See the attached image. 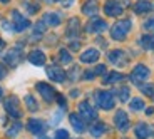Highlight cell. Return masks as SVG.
I'll list each match as a JSON object with an SVG mask.
<instances>
[{
	"instance_id": "6da1fadb",
	"label": "cell",
	"mask_w": 154,
	"mask_h": 139,
	"mask_svg": "<svg viewBox=\"0 0 154 139\" xmlns=\"http://www.w3.org/2000/svg\"><path fill=\"white\" fill-rule=\"evenodd\" d=\"M131 25H132V22L129 19L114 23L112 29H111V37L114 40H124L126 39V35L129 34V30H131Z\"/></svg>"
},
{
	"instance_id": "7a4b0ae2",
	"label": "cell",
	"mask_w": 154,
	"mask_h": 139,
	"mask_svg": "<svg viewBox=\"0 0 154 139\" xmlns=\"http://www.w3.org/2000/svg\"><path fill=\"white\" fill-rule=\"evenodd\" d=\"M96 104H97V107L104 109V111L112 109L116 104L114 94L109 92V91H97L96 92Z\"/></svg>"
},
{
	"instance_id": "3957f363",
	"label": "cell",
	"mask_w": 154,
	"mask_h": 139,
	"mask_svg": "<svg viewBox=\"0 0 154 139\" xmlns=\"http://www.w3.org/2000/svg\"><path fill=\"white\" fill-rule=\"evenodd\" d=\"M4 107H5L8 116L14 117V119H20V117H22V111H20V107H19V99H17L15 96H10V97L5 99Z\"/></svg>"
},
{
	"instance_id": "277c9868",
	"label": "cell",
	"mask_w": 154,
	"mask_h": 139,
	"mask_svg": "<svg viewBox=\"0 0 154 139\" xmlns=\"http://www.w3.org/2000/svg\"><path fill=\"white\" fill-rule=\"evenodd\" d=\"M12 22H14V32H23L30 27L27 17H23L19 10H12Z\"/></svg>"
},
{
	"instance_id": "5b68a950",
	"label": "cell",
	"mask_w": 154,
	"mask_h": 139,
	"mask_svg": "<svg viewBox=\"0 0 154 139\" xmlns=\"http://www.w3.org/2000/svg\"><path fill=\"white\" fill-rule=\"evenodd\" d=\"M147 77H149V69H147L144 64H137L131 72V81L134 82V84H141V82H144Z\"/></svg>"
},
{
	"instance_id": "8992f818",
	"label": "cell",
	"mask_w": 154,
	"mask_h": 139,
	"mask_svg": "<svg viewBox=\"0 0 154 139\" xmlns=\"http://www.w3.org/2000/svg\"><path fill=\"white\" fill-rule=\"evenodd\" d=\"M35 89L38 91V94L44 97V100L45 102H52V100L57 97V92L54 91V87L49 84H45V82H38L37 85H35Z\"/></svg>"
},
{
	"instance_id": "52a82bcc",
	"label": "cell",
	"mask_w": 154,
	"mask_h": 139,
	"mask_svg": "<svg viewBox=\"0 0 154 139\" xmlns=\"http://www.w3.org/2000/svg\"><path fill=\"white\" fill-rule=\"evenodd\" d=\"M79 116H81L84 121H94L97 117V112L87 100H84V102L79 104Z\"/></svg>"
},
{
	"instance_id": "ba28073f",
	"label": "cell",
	"mask_w": 154,
	"mask_h": 139,
	"mask_svg": "<svg viewBox=\"0 0 154 139\" xmlns=\"http://www.w3.org/2000/svg\"><path fill=\"white\" fill-rule=\"evenodd\" d=\"M114 124H116V128L119 129L121 132H126L127 129H129V117H127L126 111L119 109V111L116 112V116H114Z\"/></svg>"
},
{
	"instance_id": "9c48e42d",
	"label": "cell",
	"mask_w": 154,
	"mask_h": 139,
	"mask_svg": "<svg viewBox=\"0 0 154 139\" xmlns=\"http://www.w3.org/2000/svg\"><path fill=\"white\" fill-rule=\"evenodd\" d=\"M45 129H47V126L40 119H29L27 131L30 132V134H34V136H44Z\"/></svg>"
},
{
	"instance_id": "30bf717a",
	"label": "cell",
	"mask_w": 154,
	"mask_h": 139,
	"mask_svg": "<svg viewBox=\"0 0 154 139\" xmlns=\"http://www.w3.org/2000/svg\"><path fill=\"white\" fill-rule=\"evenodd\" d=\"M106 29H107L106 20L99 19V17H94V19L87 23V29H85V30H87L89 34H100V32H104Z\"/></svg>"
},
{
	"instance_id": "8fae6325",
	"label": "cell",
	"mask_w": 154,
	"mask_h": 139,
	"mask_svg": "<svg viewBox=\"0 0 154 139\" xmlns=\"http://www.w3.org/2000/svg\"><path fill=\"white\" fill-rule=\"evenodd\" d=\"M47 76H49L50 81H54V82H64L67 77V74L64 72V69H62V67H57V66L47 67Z\"/></svg>"
},
{
	"instance_id": "7c38bea8",
	"label": "cell",
	"mask_w": 154,
	"mask_h": 139,
	"mask_svg": "<svg viewBox=\"0 0 154 139\" xmlns=\"http://www.w3.org/2000/svg\"><path fill=\"white\" fill-rule=\"evenodd\" d=\"M4 60H5V64H8L10 67H15L17 64L22 60V52H20V49L19 47L10 49L7 54H4Z\"/></svg>"
},
{
	"instance_id": "4fadbf2b",
	"label": "cell",
	"mask_w": 154,
	"mask_h": 139,
	"mask_svg": "<svg viewBox=\"0 0 154 139\" xmlns=\"http://www.w3.org/2000/svg\"><path fill=\"white\" fill-rule=\"evenodd\" d=\"M122 5L117 2V0H107L104 4V12L107 14L109 17H117V15H121L122 14Z\"/></svg>"
},
{
	"instance_id": "5bb4252c",
	"label": "cell",
	"mask_w": 154,
	"mask_h": 139,
	"mask_svg": "<svg viewBox=\"0 0 154 139\" xmlns=\"http://www.w3.org/2000/svg\"><path fill=\"white\" fill-rule=\"evenodd\" d=\"M134 132H136V137L137 139H147L149 136L154 134V129L151 128L149 124H146V122H139L137 126L134 128Z\"/></svg>"
},
{
	"instance_id": "9a60e30c",
	"label": "cell",
	"mask_w": 154,
	"mask_h": 139,
	"mask_svg": "<svg viewBox=\"0 0 154 139\" xmlns=\"http://www.w3.org/2000/svg\"><path fill=\"white\" fill-rule=\"evenodd\" d=\"M109 60L114 64V66H117V67H121V66H124L127 62V57H126V52H122V50H112V52H109Z\"/></svg>"
},
{
	"instance_id": "2e32d148",
	"label": "cell",
	"mask_w": 154,
	"mask_h": 139,
	"mask_svg": "<svg viewBox=\"0 0 154 139\" xmlns=\"http://www.w3.org/2000/svg\"><path fill=\"white\" fill-rule=\"evenodd\" d=\"M99 57H100V54L97 49H87L85 52L81 54V62H84V64H94V62L99 60Z\"/></svg>"
},
{
	"instance_id": "e0dca14e",
	"label": "cell",
	"mask_w": 154,
	"mask_h": 139,
	"mask_svg": "<svg viewBox=\"0 0 154 139\" xmlns=\"http://www.w3.org/2000/svg\"><path fill=\"white\" fill-rule=\"evenodd\" d=\"M45 60H47V57H45V54H44L42 50H32L30 54H29V62L30 64H34V66H44L45 64Z\"/></svg>"
},
{
	"instance_id": "ac0fdd59",
	"label": "cell",
	"mask_w": 154,
	"mask_h": 139,
	"mask_svg": "<svg viewBox=\"0 0 154 139\" xmlns=\"http://www.w3.org/2000/svg\"><path fill=\"white\" fill-rule=\"evenodd\" d=\"M60 14L59 12H47L45 15H44L42 22L45 23V25H49V27H57L59 23H60Z\"/></svg>"
},
{
	"instance_id": "d6986e66",
	"label": "cell",
	"mask_w": 154,
	"mask_h": 139,
	"mask_svg": "<svg viewBox=\"0 0 154 139\" xmlns=\"http://www.w3.org/2000/svg\"><path fill=\"white\" fill-rule=\"evenodd\" d=\"M69 121H70V126L74 128V131L81 134L82 131L85 129V124H84V119H82L79 114H70L69 116Z\"/></svg>"
},
{
	"instance_id": "ffe728a7",
	"label": "cell",
	"mask_w": 154,
	"mask_h": 139,
	"mask_svg": "<svg viewBox=\"0 0 154 139\" xmlns=\"http://www.w3.org/2000/svg\"><path fill=\"white\" fill-rule=\"evenodd\" d=\"M82 12H84L85 15L92 17V15H96L97 12H99V5H97L96 0H87V2L84 4V7H82Z\"/></svg>"
},
{
	"instance_id": "44dd1931",
	"label": "cell",
	"mask_w": 154,
	"mask_h": 139,
	"mask_svg": "<svg viewBox=\"0 0 154 139\" xmlns=\"http://www.w3.org/2000/svg\"><path fill=\"white\" fill-rule=\"evenodd\" d=\"M106 131H107V126H106L104 122H100V121L94 122L92 128H91V134H92V137H100Z\"/></svg>"
},
{
	"instance_id": "7402d4cb",
	"label": "cell",
	"mask_w": 154,
	"mask_h": 139,
	"mask_svg": "<svg viewBox=\"0 0 154 139\" xmlns=\"http://www.w3.org/2000/svg\"><path fill=\"white\" fill-rule=\"evenodd\" d=\"M152 10V4L147 2V0H139L137 4L134 5V12L136 14H147V12Z\"/></svg>"
},
{
	"instance_id": "603a6c76",
	"label": "cell",
	"mask_w": 154,
	"mask_h": 139,
	"mask_svg": "<svg viewBox=\"0 0 154 139\" xmlns=\"http://www.w3.org/2000/svg\"><path fill=\"white\" fill-rule=\"evenodd\" d=\"M121 81H124V76L121 72H109L107 76H104V81L102 82L107 85V84H117Z\"/></svg>"
},
{
	"instance_id": "cb8c5ba5",
	"label": "cell",
	"mask_w": 154,
	"mask_h": 139,
	"mask_svg": "<svg viewBox=\"0 0 154 139\" xmlns=\"http://www.w3.org/2000/svg\"><path fill=\"white\" fill-rule=\"evenodd\" d=\"M139 45L143 47V49L149 50V49H154V35H143L141 39H139Z\"/></svg>"
},
{
	"instance_id": "d4e9b609",
	"label": "cell",
	"mask_w": 154,
	"mask_h": 139,
	"mask_svg": "<svg viewBox=\"0 0 154 139\" xmlns=\"http://www.w3.org/2000/svg\"><path fill=\"white\" fill-rule=\"evenodd\" d=\"M23 100H25V106H27L29 111L35 112L38 109V104H37V100L34 99V96H30V94H27V96L23 97Z\"/></svg>"
},
{
	"instance_id": "484cf974",
	"label": "cell",
	"mask_w": 154,
	"mask_h": 139,
	"mask_svg": "<svg viewBox=\"0 0 154 139\" xmlns=\"http://www.w3.org/2000/svg\"><path fill=\"white\" fill-rule=\"evenodd\" d=\"M79 25H81L79 19H70L69 27H67V35H75L77 32H79Z\"/></svg>"
},
{
	"instance_id": "4316f807",
	"label": "cell",
	"mask_w": 154,
	"mask_h": 139,
	"mask_svg": "<svg viewBox=\"0 0 154 139\" xmlns=\"http://www.w3.org/2000/svg\"><path fill=\"white\" fill-rule=\"evenodd\" d=\"M59 60L62 64H70L72 62V54H70L67 49H60L59 50Z\"/></svg>"
},
{
	"instance_id": "83f0119b",
	"label": "cell",
	"mask_w": 154,
	"mask_h": 139,
	"mask_svg": "<svg viewBox=\"0 0 154 139\" xmlns=\"http://www.w3.org/2000/svg\"><path fill=\"white\" fill-rule=\"evenodd\" d=\"M131 109L132 111H143L144 109V100L139 99V97H134V99L131 100Z\"/></svg>"
},
{
	"instance_id": "f1b7e54d",
	"label": "cell",
	"mask_w": 154,
	"mask_h": 139,
	"mask_svg": "<svg viewBox=\"0 0 154 139\" xmlns=\"http://www.w3.org/2000/svg\"><path fill=\"white\" fill-rule=\"evenodd\" d=\"M20 129H22V124H20V122H15L10 129H7V137H15V136L20 132Z\"/></svg>"
},
{
	"instance_id": "f546056e",
	"label": "cell",
	"mask_w": 154,
	"mask_h": 139,
	"mask_svg": "<svg viewBox=\"0 0 154 139\" xmlns=\"http://www.w3.org/2000/svg\"><path fill=\"white\" fill-rule=\"evenodd\" d=\"M45 23L44 22H37L35 23V29H34V35H32V39H37V37H40V35L45 32V27H44Z\"/></svg>"
},
{
	"instance_id": "4dcf8cb0",
	"label": "cell",
	"mask_w": 154,
	"mask_h": 139,
	"mask_svg": "<svg viewBox=\"0 0 154 139\" xmlns=\"http://www.w3.org/2000/svg\"><path fill=\"white\" fill-rule=\"evenodd\" d=\"M129 94H131V91H129V87H121L119 89V99L121 102H126V100H129Z\"/></svg>"
},
{
	"instance_id": "1f68e13d",
	"label": "cell",
	"mask_w": 154,
	"mask_h": 139,
	"mask_svg": "<svg viewBox=\"0 0 154 139\" xmlns=\"http://www.w3.org/2000/svg\"><path fill=\"white\" fill-rule=\"evenodd\" d=\"M23 7H25V10H27L29 14H32V15H34V14H37V10H38V5L37 4H30V2H25V4H23Z\"/></svg>"
},
{
	"instance_id": "d6a6232c",
	"label": "cell",
	"mask_w": 154,
	"mask_h": 139,
	"mask_svg": "<svg viewBox=\"0 0 154 139\" xmlns=\"http://www.w3.org/2000/svg\"><path fill=\"white\" fill-rule=\"evenodd\" d=\"M141 91H143L146 96L154 97V85L152 84H147V85H141Z\"/></svg>"
},
{
	"instance_id": "836d02e7",
	"label": "cell",
	"mask_w": 154,
	"mask_h": 139,
	"mask_svg": "<svg viewBox=\"0 0 154 139\" xmlns=\"http://www.w3.org/2000/svg\"><path fill=\"white\" fill-rule=\"evenodd\" d=\"M54 139H69V132H67L66 129H59V131L55 132Z\"/></svg>"
},
{
	"instance_id": "e575fe53",
	"label": "cell",
	"mask_w": 154,
	"mask_h": 139,
	"mask_svg": "<svg viewBox=\"0 0 154 139\" xmlns=\"http://www.w3.org/2000/svg\"><path fill=\"white\" fill-rule=\"evenodd\" d=\"M144 29L149 32H154V19H147L146 22H144Z\"/></svg>"
},
{
	"instance_id": "d590c367",
	"label": "cell",
	"mask_w": 154,
	"mask_h": 139,
	"mask_svg": "<svg viewBox=\"0 0 154 139\" xmlns=\"http://www.w3.org/2000/svg\"><path fill=\"white\" fill-rule=\"evenodd\" d=\"M55 99H57V102H59V104H60V109H66V97H64V96H60V94H59V96L55 97Z\"/></svg>"
},
{
	"instance_id": "8d00e7d4",
	"label": "cell",
	"mask_w": 154,
	"mask_h": 139,
	"mask_svg": "<svg viewBox=\"0 0 154 139\" xmlns=\"http://www.w3.org/2000/svg\"><path fill=\"white\" fill-rule=\"evenodd\" d=\"M104 72H106V66H102V64H100V66H97L96 70H94V74H96V76H100V74H104Z\"/></svg>"
},
{
	"instance_id": "74e56055",
	"label": "cell",
	"mask_w": 154,
	"mask_h": 139,
	"mask_svg": "<svg viewBox=\"0 0 154 139\" xmlns=\"http://www.w3.org/2000/svg\"><path fill=\"white\" fill-rule=\"evenodd\" d=\"M60 117H62V112H55V114H54V117H52V124L60 122Z\"/></svg>"
},
{
	"instance_id": "f35d334b",
	"label": "cell",
	"mask_w": 154,
	"mask_h": 139,
	"mask_svg": "<svg viewBox=\"0 0 154 139\" xmlns=\"http://www.w3.org/2000/svg\"><path fill=\"white\" fill-rule=\"evenodd\" d=\"M77 76H79V69H77V67H74V70L70 72V77H72V81H75Z\"/></svg>"
},
{
	"instance_id": "ab89813d",
	"label": "cell",
	"mask_w": 154,
	"mask_h": 139,
	"mask_svg": "<svg viewBox=\"0 0 154 139\" xmlns=\"http://www.w3.org/2000/svg\"><path fill=\"white\" fill-rule=\"evenodd\" d=\"M5 76H7V70H5V67L0 64V79H4Z\"/></svg>"
},
{
	"instance_id": "60d3db41",
	"label": "cell",
	"mask_w": 154,
	"mask_h": 139,
	"mask_svg": "<svg viewBox=\"0 0 154 139\" xmlns=\"http://www.w3.org/2000/svg\"><path fill=\"white\" fill-rule=\"evenodd\" d=\"M2 25H4V29H5L7 32H14V29H10V25H8V22H4Z\"/></svg>"
},
{
	"instance_id": "b9f144b4",
	"label": "cell",
	"mask_w": 154,
	"mask_h": 139,
	"mask_svg": "<svg viewBox=\"0 0 154 139\" xmlns=\"http://www.w3.org/2000/svg\"><path fill=\"white\" fill-rule=\"evenodd\" d=\"M5 49V42H4V40H2V39H0V52H2V50H4Z\"/></svg>"
},
{
	"instance_id": "7bdbcfd3",
	"label": "cell",
	"mask_w": 154,
	"mask_h": 139,
	"mask_svg": "<svg viewBox=\"0 0 154 139\" xmlns=\"http://www.w3.org/2000/svg\"><path fill=\"white\" fill-rule=\"evenodd\" d=\"M70 96H72V97H77V96H79V91H72V92H70Z\"/></svg>"
},
{
	"instance_id": "ee69618b",
	"label": "cell",
	"mask_w": 154,
	"mask_h": 139,
	"mask_svg": "<svg viewBox=\"0 0 154 139\" xmlns=\"http://www.w3.org/2000/svg\"><path fill=\"white\" fill-rule=\"evenodd\" d=\"M146 114H147V116H151V114H154V109H147V111H146Z\"/></svg>"
},
{
	"instance_id": "f6af8a7d",
	"label": "cell",
	"mask_w": 154,
	"mask_h": 139,
	"mask_svg": "<svg viewBox=\"0 0 154 139\" xmlns=\"http://www.w3.org/2000/svg\"><path fill=\"white\" fill-rule=\"evenodd\" d=\"M45 2H49V4H52V2H60V0H45Z\"/></svg>"
},
{
	"instance_id": "bcb514c9",
	"label": "cell",
	"mask_w": 154,
	"mask_h": 139,
	"mask_svg": "<svg viewBox=\"0 0 154 139\" xmlns=\"http://www.w3.org/2000/svg\"><path fill=\"white\" fill-rule=\"evenodd\" d=\"M38 139H49L47 136H38Z\"/></svg>"
},
{
	"instance_id": "7dc6e473",
	"label": "cell",
	"mask_w": 154,
	"mask_h": 139,
	"mask_svg": "<svg viewBox=\"0 0 154 139\" xmlns=\"http://www.w3.org/2000/svg\"><path fill=\"white\" fill-rule=\"evenodd\" d=\"M0 2H2V4H8V2H10V0H0Z\"/></svg>"
},
{
	"instance_id": "c3c4849f",
	"label": "cell",
	"mask_w": 154,
	"mask_h": 139,
	"mask_svg": "<svg viewBox=\"0 0 154 139\" xmlns=\"http://www.w3.org/2000/svg\"><path fill=\"white\" fill-rule=\"evenodd\" d=\"M2 96H4V92H2V89H0V99H2Z\"/></svg>"
}]
</instances>
